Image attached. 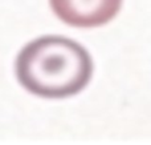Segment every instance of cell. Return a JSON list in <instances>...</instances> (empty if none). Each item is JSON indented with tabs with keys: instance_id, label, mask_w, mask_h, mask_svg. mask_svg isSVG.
Wrapping results in <instances>:
<instances>
[{
	"instance_id": "obj_1",
	"label": "cell",
	"mask_w": 151,
	"mask_h": 145,
	"mask_svg": "<svg viewBox=\"0 0 151 145\" xmlns=\"http://www.w3.org/2000/svg\"><path fill=\"white\" fill-rule=\"evenodd\" d=\"M15 72L19 83L32 95L65 99L80 93L89 84L93 61L77 41L47 35L28 43L20 51Z\"/></svg>"
},
{
	"instance_id": "obj_2",
	"label": "cell",
	"mask_w": 151,
	"mask_h": 145,
	"mask_svg": "<svg viewBox=\"0 0 151 145\" xmlns=\"http://www.w3.org/2000/svg\"><path fill=\"white\" fill-rule=\"evenodd\" d=\"M123 0H49L60 20L78 28H93L117 16Z\"/></svg>"
}]
</instances>
